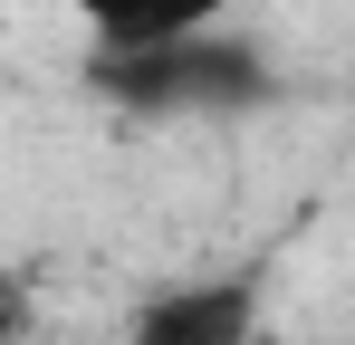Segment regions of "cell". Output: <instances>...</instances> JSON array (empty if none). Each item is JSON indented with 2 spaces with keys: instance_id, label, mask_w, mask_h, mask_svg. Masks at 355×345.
Segmentation results:
<instances>
[{
  "instance_id": "cell-1",
  "label": "cell",
  "mask_w": 355,
  "mask_h": 345,
  "mask_svg": "<svg viewBox=\"0 0 355 345\" xmlns=\"http://www.w3.org/2000/svg\"><path fill=\"white\" fill-rule=\"evenodd\" d=\"M125 345H269V326H259V278H250V269L164 278L125 317Z\"/></svg>"
},
{
  "instance_id": "cell-2",
  "label": "cell",
  "mask_w": 355,
  "mask_h": 345,
  "mask_svg": "<svg viewBox=\"0 0 355 345\" xmlns=\"http://www.w3.org/2000/svg\"><path fill=\"white\" fill-rule=\"evenodd\" d=\"M221 10H231V0H67V19L87 29L96 67H144V57L202 48Z\"/></svg>"
},
{
  "instance_id": "cell-3",
  "label": "cell",
  "mask_w": 355,
  "mask_h": 345,
  "mask_svg": "<svg viewBox=\"0 0 355 345\" xmlns=\"http://www.w3.org/2000/svg\"><path fill=\"white\" fill-rule=\"evenodd\" d=\"M269 345H327V336H269Z\"/></svg>"
}]
</instances>
